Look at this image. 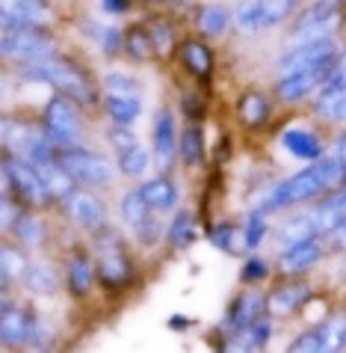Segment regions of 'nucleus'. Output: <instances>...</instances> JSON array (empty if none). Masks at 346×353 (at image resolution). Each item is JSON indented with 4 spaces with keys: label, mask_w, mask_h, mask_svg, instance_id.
Segmentation results:
<instances>
[{
    "label": "nucleus",
    "mask_w": 346,
    "mask_h": 353,
    "mask_svg": "<svg viewBox=\"0 0 346 353\" xmlns=\"http://www.w3.org/2000/svg\"><path fill=\"white\" fill-rule=\"evenodd\" d=\"M346 181V161L340 158L338 152L334 154H325V158H317L311 166H305L302 172H296L293 179L281 181L270 196L263 199L261 211H279V208H288V205H299V202H308V199H317L320 193L325 190H334Z\"/></svg>",
    "instance_id": "nucleus-1"
},
{
    "label": "nucleus",
    "mask_w": 346,
    "mask_h": 353,
    "mask_svg": "<svg viewBox=\"0 0 346 353\" xmlns=\"http://www.w3.org/2000/svg\"><path fill=\"white\" fill-rule=\"evenodd\" d=\"M24 77H33L39 83H51L56 92L68 95L77 104H89L95 101L92 83L89 77L68 60H56V57H45V60H33L24 63Z\"/></svg>",
    "instance_id": "nucleus-2"
},
{
    "label": "nucleus",
    "mask_w": 346,
    "mask_h": 353,
    "mask_svg": "<svg viewBox=\"0 0 346 353\" xmlns=\"http://www.w3.org/2000/svg\"><path fill=\"white\" fill-rule=\"evenodd\" d=\"M3 190H15L18 202L30 205V208H45L54 199L39 166L21 158V154H9L3 161Z\"/></svg>",
    "instance_id": "nucleus-3"
},
{
    "label": "nucleus",
    "mask_w": 346,
    "mask_h": 353,
    "mask_svg": "<svg viewBox=\"0 0 346 353\" xmlns=\"http://www.w3.org/2000/svg\"><path fill=\"white\" fill-rule=\"evenodd\" d=\"M0 51L6 60L18 63H33L54 57V39L39 27H3V39H0Z\"/></svg>",
    "instance_id": "nucleus-4"
},
{
    "label": "nucleus",
    "mask_w": 346,
    "mask_h": 353,
    "mask_svg": "<svg viewBox=\"0 0 346 353\" xmlns=\"http://www.w3.org/2000/svg\"><path fill=\"white\" fill-rule=\"evenodd\" d=\"M77 101L68 95H56L45 107V134L54 140L59 152L80 145V116H77Z\"/></svg>",
    "instance_id": "nucleus-5"
},
{
    "label": "nucleus",
    "mask_w": 346,
    "mask_h": 353,
    "mask_svg": "<svg viewBox=\"0 0 346 353\" xmlns=\"http://www.w3.org/2000/svg\"><path fill=\"white\" fill-rule=\"evenodd\" d=\"M59 163L74 175L77 184H92V188H107L116 175L110 161L101 158V154H95V152L80 149V145L59 152Z\"/></svg>",
    "instance_id": "nucleus-6"
},
{
    "label": "nucleus",
    "mask_w": 346,
    "mask_h": 353,
    "mask_svg": "<svg viewBox=\"0 0 346 353\" xmlns=\"http://www.w3.org/2000/svg\"><path fill=\"white\" fill-rule=\"evenodd\" d=\"M325 60H334V39L325 36V39H305V42H293V48L288 54H281L279 60V74H293V72H302V68H311L317 63Z\"/></svg>",
    "instance_id": "nucleus-7"
},
{
    "label": "nucleus",
    "mask_w": 346,
    "mask_h": 353,
    "mask_svg": "<svg viewBox=\"0 0 346 353\" xmlns=\"http://www.w3.org/2000/svg\"><path fill=\"white\" fill-rule=\"evenodd\" d=\"M340 27V15L334 3L320 0L317 6H311L308 12L299 15V21L293 24V42H305V39H325L334 36V30Z\"/></svg>",
    "instance_id": "nucleus-8"
},
{
    "label": "nucleus",
    "mask_w": 346,
    "mask_h": 353,
    "mask_svg": "<svg viewBox=\"0 0 346 353\" xmlns=\"http://www.w3.org/2000/svg\"><path fill=\"white\" fill-rule=\"evenodd\" d=\"M338 63V57L334 60H325V63H317L311 68H302V72H293V74H284L279 81V98L281 101H302L305 95H311L317 86L325 83V77Z\"/></svg>",
    "instance_id": "nucleus-9"
},
{
    "label": "nucleus",
    "mask_w": 346,
    "mask_h": 353,
    "mask_svg": "<svg viewBox=\"0 0 346 353\" xmlns=\"http://www.w3.org/2000/svg\"><path fill=\"white\" fill-rule=\"evenodd\" d=\"M63 205H65L68 217H72L74 223H80L83 229H89V232L107 223V208H104V202L98 199V196H92V193L74 190L72 196H65Z\"/></svg>",
    "instance_id": "nucleus-10"
},
{
    "label": "nucleus",
    "mask_w": 346,
    "mask_h": 353,
    "mask_svg": "<svg viewBox=\"0 0 346 353\" xmlns=\"http://www.w3.org/2000/svg\"><path fill=\"white\" fill-rule=\"evenodd\" d=\"M3 27H42L47 24V6L42 0H0Z\"/></svg>",
    "instance_id": "nucleus-11"
},
{
    "label": "nucleus",
    "mask_w": 346,
    "mask_h": 353,
    "mask_svg": "<svg viewBox=\"0 0 346 353\" xmlns=\"http://www.w3.org/2000/svg\"><path fill=\"white\" fill-rule=\"evenodd\" d=\"M177 154V134H175V116L166 110L154 113V158L163 170H169Z\"/></svg>",
    "instance_id": "nucleus-12"
},
{
    "label": "nucleus",
    "mask_w": 346,
    "mask_h": 353,
    "mask_svg": "<svg viewBox=\"0 0 346 353\" xmlns=\"http://www.w3.org/2000/svg\"><path fill=\"white\" fill-rule=\"evenodd\" d=\"M320 259H323V243L317 238H308V241L284 247V252L279 256V268H281V273H305Z\"/></svg>",
    "instance_id": "nucleus-13"
},
{
    "label": "nucleus",
    "mask_w": 346,
    "mask_h": 353,
    "mask_svg": "<svg viewBox=\"0 0 346 353\" xmlns=\"http://www.w3.org/2000/svg\"><path fill=\"white\" fill-rule=\"evenodd\" d=\"M30 332H33V318L24 309L3 306V312H0V339H3V345H24V341H30Z\"/></svg>",
    "instance_id": "nucleus-14"
},
{
    "label": "nucleus",
    "mask_w": 346,
    "mask_h": 353,
    "mask_svg": "<svg viewBox=\"0 0 346 353\" xmlns=\"http://www.w3.org/2000/svg\"><path fill=\"white\" fill-rule=\"evenodd\" d=\"M281 145L293 154V158L308 161V163L323 158V145L317 140V134L308 131V128H288L281 134Z\"/></svg>",
    "instance_id": "nucleus-15"
},
{
    "label": "nucleus",
    "mask_w": 346,
    "mask_h": 353,
    "mask_svg": "<svg viewBox=\"0 0 346 353\" xmlns=\"http://www.w3.org/2000/svg\"><path fill=\"white\" fill-rule=\"evenodd\" d=\"M305 300H308V285H305V282H288V285L275 288L270 294L266 309H270L272 315H290V312L305 306Z\"/></svg>",
    "instance_id": "nucleus-16"
},
{
    "label": "nucleus",
    "mask_w": 346,
    "mask_h": 353,
    "mask_svg": "<svg viewBox=\"0 0 346 353\" xmlns=\"http://www.w3.org/2000/svg\"><path fill=\"white\" fill-rule=\"evenodd\" d=\"M266 309V300L261 297L258 291H249V294H243L240 300H237V306L231 309V318H228V332L234 336V332H240L246 330L249 323H255L261 318V312Z\"/></svg>",
    "instance_id": "nucleus-17"
},
{
    "label": "nucleus",
    "mask_w": 346,
    "mask_h": 353,
    "mask_svg": "<svg viewBox=\"0 0 346 353\" xmlns=\"http://www.w3.org/2000/svg\"><path fill=\"white\" fill-rule=\"evenodd\" d=\"M314 217H317V225H320V234L323 232H334L340 223H346V188L334 190L329 199H325L317 211H314Z\"/></svg>",
    "instance_id": "nucleus-18"
},
{
    "label": "nucleus",
    "mask_w": 346,
    "mask_h": 353,
    "mask_svg": "<svg viewBox=\"0 0 346 353\" xmlns=\"http://www.w3.org/2000/svg\"><path fill=\"white\" fill-rule=\"evenodd\" d=\"M270 332H272L270 318H258L246 330L234 332L231 341H228V350H261L266 345V339H270Z\"/></svg>",
    "instance_id": "nucleus-19"
},
{
    "label": "nucleus",
    "mask_w": 346,
    "mask_h": 353,
    "mask_svg": "<svg viewBox=\"0 0 346 353\" xmlns=\"http://www.w3.org/2000/svg\"><path fill=\"white\" fill-rule=\"evenodd\" d=\"M140 193L145 196V202L151 205V211H169L175 208V202H177V188L169 181V179H151V181H145Z\"/></svg>",
    "instance_id": "nucleus-20"
},
{
    "label": "nucleus",
    "mask_w": 346,
    "mask_h": 353,
    "mask_svg": "<svg viewBox=\"0 0 346 353\" xmlns=\"http://www.w3.org/2000/svg\"><path fill=\"white\" fill-rule=\"evenodd\" d=\"M39 172H42V179H45V184H47V190H51L54 199H65V196L74 193L77 181H74V175L59 163V158L51 161V163H45V166H39Z\"/></svg>",
    "instance_id": "nucleus-21"
},
{
    "label": "nucleus",
    "mask_w": 346,
    "mask_h": 353,
    "mask_svg": "<svg viewBox=\"0 0 346 353\" xmlns=\"http://www.w3.org/2000/svg\"><path fill=\"white\" fill-rule=\"evenodd\" d=\"M104 107L116 125H131L133 119H140V113H142L140 95H107Z\"/></svg>",
    "instance_id": "nucleus-22"
},
{
    "label": "nucleus",
    "mask_w": 346,
    "mask_h": 353,
    "mask_svg": "<svg viewBox=\"0 0 346 353\" xmlns=\"http://www.w3.org/2000/svg\"><path fill=\"white\" fill-rule=\"evenodd\" d=\"M24 282H27V288L33 294H56V288H59L56 270L51 268V264H45V261L30 264L27 273H24Z\"/></svg>",
    "instance_id": "nucleus-23"
},
{
    "label": "nucleus",
    "mask_w": 346,
    "mask_h": 353,
    "mask_svg": "<svg viewBox=\"0 0 346 353\" xmlns=\"http://www.w3.org/2000/svg\"><path fill=\"white\" fill-rule=\"evenodd\" d=\"M320 234V225H317V217L311 214H302V217L290 220L288 225L281 229V243L290 247V243H299V241H308V238H317Z\"/></svg>",
    "instance_id": "nucleus-24"
},
{
    "label": "nucleus",
    "mask_w": 346,
    "mask_h": 353,
    "mask_svg": "<svg viewBox=\"0 0 346 353\" xmlns=\"http://www.w3.org/2000/svg\"><path fill=\"white\" fill-rule=\"evenodd\" d=\"M181 60L193 74H199V77H207L210 68H213V57L202 42H184L181 45Z\"/></svg>",
    "instance_id": "nucleus-25"
},
{
    "label": "nucleus",
    "mask_w": 346,
    "mask_h": 353,
    "mask_svg": "<svg viewBox=\"0 0 346 353\" xmlns=\"http://www.w3.org/2000/svg\"><path fill=\"white\" fill-rule=\"evenodd\" d=\"M151 214H154L151 205L145 202V196L140 190H131V193L122 196V217H125V223L131 225V229H136L140 223H145Z\"/></svg>",
    "instance_id": "nucleus-26"
},
{
    "label": "nucleus",
    "mask_w": 346,
    "mask_h": 353,
    "mask_svg": "<svg viewBox=\"0 0 346 353\" xmlns=\"http://www.w3.org/2000/svg\"><path fill=\"white\" fill-rule=\"evenodd\" d=\"M177 152H181V158L186 166H199L204 161V137L202 131L195 128V125H190L184 134H181V140H177Z\"/></svg>",
    "instance_id": "nucleus-27"
},
{
    "label": "nucleus",
    "mask_w": 346,
    "mask_h": 353,
    "mask_svg": "<svg viewBox=\"0 0 346 353\" xmlns=\"http://www.w3.org/2000/svg\"><path fill=\"white\" fill-rule=\"evenodd\" d=\"M166 234H169V243L175 250H186L195 241V220H193V214L190 211H177Z\"/></svg>",
    "instance_id": "nucleus-28"
},
{
    "label": "nucleus",
    "mask_w": 346,
    "mask_h": 353,
    "mask_svg": "<svg viewBox=\"0 0 346 353\" xmlns=\"http://www.w3.org/2000/svg\"><path fill=\"white\" fill-rule=\"evenodd\" d=\"M317 113L329 122H343L346 125V90L323 92L317 95Z\"/></svg>",
    "instance_id": "nucleus-29"
},
{
    "label": "nucleus",
    "mask_w": 346,
    "mask_h": 353,
    "mask_svg": "<svg viewBox=\"0 0 346 353\" xmlns=\"http://www.w3.org/2000/svg\"><path fill=\"white\" fill-rule=\"evenodd\" d=\"M240 119L246 125H252V128H258L270 119V104H266V98L258 95V92H246L240 98Z\"/></svg>",
    "instance_id": "nucleus-30"
},
{
    "label": "nucleus",
    "mask_w": 346,
    "mask_h": 353,
    "mask_svg": "<svg viewBox=\"0 0 346 353\" xmlns=\"http://www.w3.org/2000/svg\"><path fill=\"white\" fill-rule=\"evenodd\" d=\"M234 24L240 30H263V3L261 0H243L240 6L234 9Z\"/></svg>",
    "instance_id": "nucleus-31"
},
{
    "label": "nucleus",
    "mask_w": 346,
    "mask_h": 353,
    "mask_svg": "<svg viewBox=\"0 0 346 353\" xmlns=\"http://www.w3.org/2000/svg\"><path fill=\"white\" fill-rule=\"evenodd\" d=\"M12 232H15V238L21 243H27V247H36V243H42V238H45V223L39 220L36 214H21V217L15 220Z\"/></svg>",
    "instance_id": "nucleus-32"
},
{
    "label": "nucleus",
    "mask_w": 346,
    "mask_h": 353,
    "mask_svg": "<svg viewBox=\"0 0 346 353\" xmlns=\"http://www.w3.org/2000/svg\"><path fill=\"white\" fill-rule=\"evenodd\" d=\"M27 268H30V264L24 261V256L18 250H12V247L0 250V276H3V288L12 285V279L24 276Z\"/></svg>",
    "instance_id": "nucleus-33"
},
{
    "label": "nucleus",
    "mask_w": 346,
    "mask_h": 353,
    "mask_svg": "<svg viewBox=\"0 0 346 353\" xmlns=\"http://www.w3.org/2000/svg\"><path fill=\"white\" fill-rule=\"evenodd\" d=\"M116 161H118V170L131 179H140V175L148 170V154L142 152V145H131L125 152H116Z\"/></svg>",
    "instance_id": "nucleus-34"
},
{
    "label": "nucleus",
    "mask_w": 346,
    "mask_h": 353,
    "mask_svg": "<svg viewBox=\"0 0 346 353\" xmlns=\"http://www.w3.org/2000/svg\"><path fill=\"white\" fill-rule=\"evenodd\" d=\"M323 336H325V353L329 350H343L346 347V315H332L320 323Z\"/></svg>",
    "instance_id": "nucleus-35"
},
{
    "label": "nucleus",
    "mask_w": 346,
    "mask_h": 353,
    "mask_svg": "<svg viewBox=\"0 0 346 353\" xmlns=\"http://www.w3.org/2000/svg\"><path fill=\"white\" fill-rule=\"evenodd\" d=\"M68 288H72L74 294H86L89 288H92V264H89L86 259L74 256L72 261H68Z\"/></svg>",
    "instance_id": "nucleus-36"
},
{
    "label": "nucleus",
    "mask_w": 346,
    "mask_h": 353,
    "mask_svg": "<svg viewBox=\"0 0 346 353\" xmlns=\"http://www.w3.org/2000/svg\"><path fill=\"white\" fill-rule=\"evenodd\" d=\"M228 12L222 6H204L199 12V30L204 36H222L225 27H228Z\"/></svg>",
    "instance_id": "nucleus-37"
},
{
    "label": "nucleus",
    "mask_w": 346,
    "mask_h": 353,
    "mask_svg": "<svg viewBox=\"0 0 346 353\" xmlns=\"http://www.w3.org/2000/svg\"><path fill=\"white\" fill-rule=\"evenodd\" d=\"M210 243L219 247L222 252H237V250H246V241H243V229L234 232L231 225H216L210 232Z\"/></svg>",
    "instance_id": "nucleus-38"
},
{
    "label": "nucleus",
    "mask_w": 346,
    "mask_h": 353,
    "mask_svg": "<svg viewBox=\"0 0 346 353\" xmlns=\"http://www.w3.org/2000/svg\"><path fill=\"white\" fill-rule=\"evenodd\" d=\"M125 48H127V54L133 57V60H148V57L154 54V42H151V33L148 30H131L125 39Z\"/></svg>",
    "instance_id": "nucleus-39"
},
{
    "label": "nucleus",
    "mask_w": 346,
    "mask_h": 353,
    "mask_svg": "<svg viewBox=\"0 0 346 353\" xmlns=\"http://www.w3.org/2000/svg\"><path fill=\"white\" fill-rule=\"evenodd\" d=\"M27 134H30V125L15 122V119H3V149L9 154H21Z\"/></svg>",
    "instance_id": "nucleus-40"
},
{
    "label": "nucleus",
    "mask_w": 346,
    "mask_h": 353,
    "mask_svg": "<svg viewBox=\"0 0 346 353\" xmlns=\"http://www.w3.org/2000/svg\"><path fill=\"white\" fill-rule=\"evenodd\" d=\"M104 90H107V95H140V83L125 72H107Z\"/></svg>",
    "instance_id": "nucleus-41"
},
{
    "label": "nucleus",
    "mask_w": 346,
    "mask_h": 353,
    "mask_svg": "<svg viewBox=\"0 0 346 353\" xmlns=\"http://www.w3.org/2000/svg\"><path fill=\"white\" fill-rule=\"evenodd\" d=\"M266 238V220H263V211H252L249 220H246V229H243V241H246V250H258L261 241Z\"/></svg>",
    "instance_id": "nucleus-42"
},
{
    "label": "nucleus",
    "mask_w": 346,
    "mask_h": 353,
    "mask_svg": "<svg viewBox=\"0 0 346 353\" xmlns=\"http://www.w3.org/2000/svg\"><path fill=\"white\" fill-rule=\"evenodd\" d=\"M89 33H92V39L101 45L104 54H116L118 45H122V33H118L113 24H89Z\"/></svg>",
    "instance_id": "nucleus-43"
},
{
    "label": "nucleus",
    "mask_w": 346,
    "mask_h": 353,
    "mask_svg": "<svg viewBox=\"0 0 346 353\" xmlns=\"http://www.w3.org/2000/svg\"><path fill=\"white\" fill-rule=\"evenodd\" d=\"M290 350L293 353H325V336H323V330L314 327L308 332H302V336L290 345Z\"/></svg>",
    "instance_id": "nucleus-44"
},
{
    "label": "nucleus",
    "mask_w": 346,
    "mask_h": 353,
    "mask_svg": "<svg viewBox=\"0 0 346 353\" xmlns=\"http://www.w3.org/2000/svg\"><path fill=\"white\" fill-rule=\"evenodd\" d=\"M148 33H151V42H154V54H169L172 51V27L169 24H151L148 27Z\"/></svg>",
    "instance_id": "nucleus-45"
},
{
    "label": "nucleus",
    "mask_w": 346,
    "mask_h": 353,
    "mask_svg": "<svg viewBox=\"0 0 346 353\" xmlns=\"http://www.w3.org/2000/svg\"><path fill=\"white\" fill-rule=\"evenodd\" d=\"M133 232H136V238H140L142 243H157V241H160V234H163V225H160V220H157L154 214H151V217L136 225Z\"/></svg>",
    "instance_id": "nucleus-46"
},
{
    "label": "nucleus",
    "mask_w": 346,
    "mask_h": 353,
    "mask_svg": "<svg viewBox=\"0 0 346 353\" xmlns=\"http://www.w3.org/2000/svg\"><path fill=\"white\" fill-rule=\"evenodd\" d=\"M323 92H334V90H346V57L343 60L334 63V68L329 72V77H325V83L320 86Z\"/></svg>",
    "instance_id": "nucleus-47"
},
{
    "label": "nucleus",
    "mask_w": 346,
    "mask_h": 353,
    "mask_svg": "<svg viewBox=\"0 0 346 353\" xmlns=\"http://www.w3.org/2000/svg\"><path fill=\"white\" fill-rule=\"evenodd\" d=\"M110 143H113V149H116V152H125V149H131V145H140L136 134L127 128V125H116L113 134H110Z\"/></svg>",
    "instance_id": "nucleus-48"
},
{
    "label": "nucleus",
    "mask_w": 346,
    "mask_h": 353,
    "mask_svg": "<svg viewBox=\"0 0 346 353\" xmlns=\"http://www.w3.org/2000/svg\"><path fill=\"white\" fill-rule=\"evenodd\" d=\"M240 276H243V282H261L263 276H266V261L263 259H249L243 264V270H240Z\"/></svg>",
    "instance_id": "nucleus-49"
},
{
    "label": "nucleus",
    "mask_w": 346,
    "mask_h": 353,
    "mask_svg": "<svg viewBox=\"0 0 346 353\" xmlns=\"http://www.w3.org/2000/svg\"><path fill=\"white\" fill-rule=\"evenodd\" d=\"M18 217H21V211H15V205L9 199H3V229H12Z\"/></svg>",
    "instance_id": "nucleus-50"
},
{
    "label": "nucleus",
    "mask_w": 346,
    "mask_h": 353,
    "mask_svg": "<svg viewBox=\"0 0 346 353\" xmlns=\"http://www.w3.org/2000/svg\"><path fill=\"white\" fill-rule=\"evenodd\" d=\"M193 323H195L193 318H184V315H172V318H169V327H172V330H190Z\"/></svg>",
    "instance_id": "nucleus-51"
},
{
    "label": "nucleus",
    "mask_w": 346,
    "mask_h": 353,
    "mask_svg": "<svg viewBox=\"0 0 346 353\" xmlns=\"http://www.w3.org/2000/svg\"><path fill=\"white\" fill-rule=\"evenodd\" d=\"M332 241H334V243H338V247H343V250H346V223H340V225H338V229H334V232H332Z\"/></svg>",
    "instance_id": "nucleus-52"
},
{
    "label": "nucleus",
    "mask_w": 346,
    "mask_h": 353,
    "mask_svg": "<svg viewBox=\"0 0 346 353\" xmlns=\"http://www.w3.org/2000/svg\"><path fill=\"white\" fill-rule=\"evenodd\" d=\"M125 0H104V9L107 12H125Z\"/></svg>",
    "instance_id": "nucleus-53"
},
{
    "label": "nucleus",
    "mask_w": 346,
    "mask_h": 353,
    "mask_svg": "<svg viewBox=\"0 0 346 353\" xmlns=\"http://www.w3.org/2000/svg\"><path fill=\"white\" fill-rule=\"evenodd\" d=\"M338 154H340V158L346 161V134L340 137V143H338Z\"/></svg>",
    "instance_id": "nucleus-54"
},
{
    "label": "nucleus",
    "mask_w": 346,
    "mask_h": 353,
    "mask_svg": "<svg viewBox=\"0 0 346 353\" xmlns=\"http://www.w3.org/2000/svg\"><path fill=\"white\" fill-rule=\"evenodd\" d=\"M325 3H334V6H338V3H340V0H325Z\"/></svg>",
    "instance_id": "nucleus-55"
},
{
    "label": "nucleus",
    "mask_w": 346,
    "mask_h": 353,
    "mask_svg": "<svg viewBox=\"0 0 346 353\" xmlns=\"http://www.w3.org/2000/svg\"><path fill=\"white\" fill-rule=\"evenodd\" d=\"M145 3H160V0H145Z\"/></svg>",
    "instance_id": "nucleus-56"
}]
</instances>
